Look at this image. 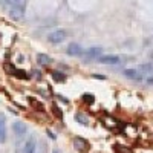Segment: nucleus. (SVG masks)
Returning <instances> with one entry per match:
<instances>
[{
  "mask_svg": "<svg viewBox=\"0 0 153 153\" xmlns=\"http://www.w3.org/2000/svg\"><path fill=\"white\" fill-rule=\"evenodd\" d=\"M8 6V14L12 20H22L26 11V3L22 0H14V2H8L5 3Z\"/></svg>",
  "mask_w": 153,
  "mask_h": 153,
  "instance_id": "f257e3e1",
  "label": "nucleus"
},
{
  "mask_svg": "<svg viewBox=\"0 0 153 153\" xmlns=\"http://www.w3.org/2000/svg\"><path fill=\"white\" fill-rule=\"evenodd\" d=\"M74 147L76 149V152H80V153H87L89 149H91V144H89L84 138L75 136L74 138Z\"/></svg>",
  "mask_w": 153,
  "mask_h": 153,
  "instance_id": "f03ea898",
  "label": "nucleus"
},
{
  "mask_svg": "<svg viewBox=\"0 0 153 153\" xmlns=\"http://www.w3.org/2000/svg\"><path fill=\"white\" fill-rule=\"evenodd\" d=\"M101 52H103V49H101V48H91V49H86V52H83L84 61L98 60V58L101 57Z\"/></svg>",
  "mask_w": 153,
  "mask_h": 153,
  "instance_id": "7ed1b4c3",
  "label": "nucleus"
},
{
  "mask_svg": "<svg viewBox=\"0 0 153 153\" xmlns=\"http://www.w3.org/2000/svg\"><path fill=\"white\" fill-rule=\"evenodd\" d=\"M65 38H66V31H63V29H57V31H54V32H51V34H49L48 40H49L51 43L57 45V43H61L63 40H65Z\"/></svg>",
  "mask_w": 153,
  "mask_h": 153,
  "instance_id": "20e7f679",
  "label": "nucleus"
},
{
  "mask_svg": "<svg viewBox=\"0 0 153 153\" xmlns=\"http://www.w3.org/2000/svg\"><path fill=\"white\" fill-rule=\"evenodd\" d=\"M68 55H71V57H80V55H83V48L78 45V43H71L69 46H68Z\"/></svg>",
  "mask_w": 153,
  "mask_h": 153,
  "instance_id": "39448f33",
  "label": "nucleus"
},
{
  "mask_svg": "<svg viewBox=\"0 0 153 153\" xmlns=\"http://www.w3.org/2000/svg\"><path fill=\"white\" fill-rule=\"evenodd\" d=\"M6 141V117L0 112V143Z\"/></svg>",
  "mask_w": 153,
  "mask_h": 153,
  "instance_id": "423d86ee",
  "label": "nucleus"
},
{
  "mask_svg": "<svg viewBox=\"0 0 153 153\" xmlns=\"http://www.w3.org/2000/svg\"><path fill=\"white\" fill-rule=\"evenodd\" d=\"M120 57L118 55H101L98 58L100 63H103V65H118L120 63Z\"/></svg>",
  "mask_w": 153,
  "mask_h": 153,
  "instance_id": "0eeeda50",
  "label": "nucleus"
},
{
  "mask_svg": "<svg viewBox=\"0 0 153 153\" xmlns=\"http://www.w3.org/2000/svg\"><path fill=\"white\" fill-rule=\"evenodd\" d=\"M35 147H37V141L35 138L31 136L26 143H25V147H23V153H35Z\"/></svg>",
  "mask_w": 153,
  "mask_h": 153,
  "instance_id": "6e6552de",
  "label": "nucleus"
},
{
  "mask_svg": "<svg viewBox=\"0 0 153 153\" xmlns=\"http://www.w3.org/2000/svg\"><path fill=\"white\" fill-rule=\"evenodd\" d=\"M12 130H14V133L17 135V136H23L25 133H26V126H25V123H20V121H17V123H14L12 124Z\"/></svg>",
  "mask_w": 153,
  "mask_h": 153,
  "instance_id": "1a4fd4ad",
  "label": "nucleus"
},
{
  "mask_svg": "<svg viewBox=\"0 0 153 153\" xmlns=\"http://www.w3.org/2000/svg\"><path fill=\"white\" fill-rule=\"evenodd\" d=\"M123 74H124V76H126V78L136 80V81H139V80H141V74H139L136 69H126Z\"/></svg>",
  "mask_w": 153,
  "mask_h": 153,
  "instance_id": "9d476101",
  "label": "nucleus"
},
{
  "mask_svg": "<svg viewBox=\"0 0 153 153\" xmlns=\"http://www.w3.org/2000/svg\"><path fill=\"white\" fill-rule=\"evenodd\" d=\"M37 63L42 65V66H46V65H51V63H52V58H51L49 55H46V54H38L37 55Z\"/></svg>",
  "mask_w": 153,
  "mask_h": 153,
  "instance_id": "9b49d317",
  "label": "nucleus"
},
{
  "mask_svg": "<svg viewBox=\"0 0 153 153\" xmlns=\"http://www.w3.org/2000/svg\"><path fill=\"white\" fill-rule=\"evenodd\" d=\"M51 76H52V80L55 83H63V81H66V75L60 72V71H52V74H51Z\"/></svg>",
  "mask_w": 153,
  "mask_h": 153,
  "instance_id": "f8f14e48",
  "label": "nucleus"
},
{
  "mask_svg": "<svg viewBox=\"0 0 153 153\" xmlns=\"http://www.w3.org/2000/svg\"><path fill=\"white\" fill-rule=\"evenodd\" d=\"M75 120L78 121L81 126H87V124H89V118L86 117V113H81V112L75 113Z\"/></svg>",
  "mask_w": 153,
  "mask_h": 153,
  "instance_id": "ddd939ff",
  "label": "nucleus"
},
{
  "mask_svg": "<svg viewBox=\"0 0 153 153\" xmlns=\"http://www.w3.org/2000/svg\"><path fill=\"white\" fill-rule=\"evenodd\" d=\"M12 72H14V75L17 76V78H20V80H28V78H29V75L25 72V71H22V69H16L14 66H12Z\"/></svg>",
  "mask_w": 153,
  "mask_h": 153,
  "instance_id": "4468645a",
  "label": "nucleus"
},
{
  "mask_svg": "<svg viewBox=\"0 0 153 153\" xmlns=\"http://www.w3.org/2000/svg\"><path fill=\"white\" fill-rule=\"evenodd\" d=\"M83 101H84V103H87V104H94L95 103V98H94L92 94H84L83 95Z\"/></svg>",
  "mask_w": 153,
  "mask_h": 153,
  "instance_id": "2eb2a0df",
  "label": "nucleus"
},
{
  "mask_svg": "<svg viewBox=\"0 0 153 153\" xmlns=\"http://www.w3.org/2000/svg\"><path fill=\"white\" fill-rule=\"evenodd\" d=\"M46 150H48V147H46V143L45 141H42L40 146L35 147V153H46Z\"/></svg>",
  "mask_w": 153,
  "mask_h": 153,
  "instance_id": "dca6fc26",
  "label": "nucleus"
},
{
  "mask_svg": "<svg viewBox=\"0 0 153 153\" xmlns=\"http://www.w3.org/2000/svg\"><path fill=\"white\" fill-rule=\"evenodd\" d=\"M29 101H31V104H32L35 109H37V107L40 109V112H43V110H45V106L40 103V101H35V100H32V98H29Z\"/></svg>",
  "mask_w": 153,
  "mask_h": 153,
  "instance_id": "f3484780",
  "label": "nucleus"
},
{
  "mask_svg": "<svg viewBox=\"0 0 153 153\" xmlns=\"http://www.w3.org/2000/svg\"><path fill=\"white\" fill-rule=\"evenodd\" d=\"M52 112H54V115L57 118H63V113H61V110H60V107L57 104H52Z\"/></svg>",
  "mask_w": 153,
  "mask_h": 153,
  "instance_id": "a211bd4d",
  "label": "nucleus"
},
{
  "mask_svg": "<svg viewBox=\"0 0 153 153\" xmlns=\"http://www.w3.org/2000/svg\"><path fill=\"white\" fill-rule=\"evenodd\" d=\"M141 69H143L144 72H147V74H152V65H150V63H149V65H143Z\"/></svg>",
  "mask_w": 153,
  "mask_h": 153,
  "instance_id": "6ab92c4d",
  "label": "nucleus"
},
{
  "mask_svg": "<svg viewBox=\"0 0 153 153\" xmlns=\"http://www.w3.org/2000/svg\"><path fill=\"white\" fill-rule=\"evenodd\" d=\"M48 135H49L51 138H52V139H55V138H57V136H55V135H54L52 132H49V130H48Z\"/></svg>",
  "mask_w": 153,
  "mask_h": 153,
  "instance_id": "aec40b11",
  "label": "nucleus"
},
{
  "mask_svg": "<svg viewBox=\"0 0 153 153\" xmlns=\"http://www.w3.org/2000/svg\"><path fill=\"white\" fill-rule=\"evenodd\" d=\"M34 74H35V76H37V78H42V75H40V72H38V71H35Z\"/></svg>",
  "mask_w": 153,
  "mask_h": 153,
  "instance_id": "412c9836",
  "label": "nucleus"
},
{
  "mask_svg": "<svg viewBox=\"0 0 153 153\" xmlns=\"http://www.w3.org/2000/svg\"><path fill=\"white\" fill-rule=\"evenodd\" d=\"M94 78H100V80H104V76H101V75H94Z\"/></svg>",
  "mask_w": 153,
  "mask_h": 153,
  "instance_id": "4be33fe9",
  "label": "nucleus"
},
{
  "mask_svg": "<svg viewBox=\"0 0 153 153\" xmlns=\"http://www.w3.org/2000/svg\"><path fill=\"white\" fill-rule=\"evenodd\" d=\"M52 153H60V152H58V150H54V152H52Z\"/></svg>",
  "mask_w": 153,
  "mask_h": 153,
  "instance_id": "5701e85b",
  "label": "nucleus"
},
{
  "mask_svg": "<svg viewBox=\"0 0 153 153\" xmlns=\"http://www.w3.org/2000/svg\"><path fill=\"white\" fill-rule=\"evenodd\" d=\"M0 37H2V35H0Z\"/></svg>",
  "mask_w": 153,
  "mask_h": 153,
  "instance_id": "b1692460",
  "label": "nucleus"
}]
</instances>
